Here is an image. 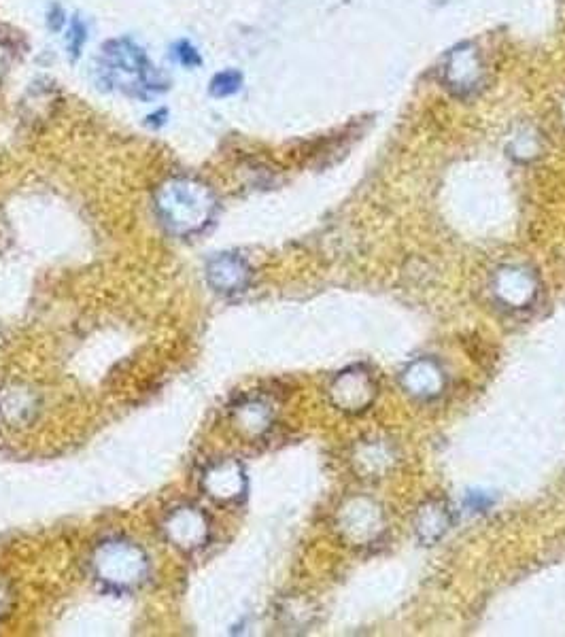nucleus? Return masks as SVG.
Segmentation results:
<instances>
[{
  "mask_svg": "<svg viewBox=\"0 0 565 637\" xmlns=\"http://www.w3.org/2000/svg\"><path fill=\"white\" fill-rule=\"evenodd\" d=\"M173 54H175V60L185 68H198L204 62L200 51L194 47L192 41H187V39H181L173 45Z\"/></svg>",
  "mask_w": 565,
  "mask_h": 637,
  "instance_id": "nucleus-13",
  "label": "nucleus"
},
{
  "mask_svg": "<svg viewBox=\"0 0 565 637\" xmlns=\"http://www.w3.org/2000/svg\"><path fill=\"white\" fill-rule=\"evenodd\" d=\"M11 406H17L13 421H20L22 415H26V417L32 415L30 408H34V400H32L30 393H26L22 389H13L5 395V400H3V408H11Z\"/></svg>",
  "mask_w": 565,
  "mask_h": 637,
  "instance_id": "nucleus-12",
  "label": "nucleus"
},
{
  "mask_svg": "<svg viewBox=\"0 0 565 637\" xmlns=\"http://www.w3.org/2000/svg\"><path fill=\"white\" fill-rule=\"evenodd\" d=\"M447 73L451 79V88H459L461 92H468L474 88L476 79L481 77V64H478L474 51L468 47L455 51L449 60Z\"/></svg>",
  "mask_w": 565,
  "mask_h": 637,
  "instance_id": "nucleus-8",
  "label": "nucleus"
},
{
  "mask_svg": "<svg viewBox=\"0 0 565 637\" xmlns=\"http://www.w3.org/2000/svg\"><path fill=\"white\" fill-rule=\"evenodd\" d=\"M5 606H7V589H5L3 580H0V616L5 614Z\"/></svg>",
  "mask_w": 565,
  "mask_h": 637,
  "instance_id": "nucleus-16",
  "label": "nucleus"
},
{
  "mask_svg": "<svg viewBox=\"0 0 565 637\" xmlns=\"http://www.w3.org/2000/svg\"><path fill=\"white\" fill-rule=\"evenodd\" d=\"M241 410L236 412V421L241 423L238 427L247 429V432H260V429H264L266 425V417H268V410L264 404L260 402H249V404H243L238 406Z\"/></svg>",
  "mask_w": 565,
  "mask_h": 637,
  "instance_id": "nucleus-10",
  "label": "nucleus"
},
{
  "mask_svg": "<svg viewBox=\"0 0 565 637\" xmlns=\"http://www.w3.org/2000/svg\"><path fill=\"white\" fill-rule=\"evenodd\" d=\"M105 77L117 88L128 90L132 96L147 98L151 94L166 92L170 83L164 81L145 51L130 39H113L105 45Z\"/></svg>",
  "mask_w": 565,
  "mask_h": 637,
  "instance_id": "nucleus-2",
  "label": "nucleus"
},
{
  "mask_svg": "<svg viewBox=\"0 0 565 637\" xmlns=\"http://www.w3.org/2000/svg\"><path fill=\"white\" fill-rule=\"evenodd\" d=\"M168 122V109H158L156 113H151V115H147V126L149 128H162L164 124Z\"/></svg>",
  "mask_w": 565,
  "mask_h": 637,
  "instance_id": "nucleus-15",
  "label": "nucleus"
},
{
  "mask_svg": "<svg viewBox=\"0 0 565 637\" xmlns=\"http://www.w3.org/2000/svg\"><path fill=\"white\" fill-rule=\"evenodd\" d=\"M202 487L217 502H234L245 495L247 478L236 461H217L202 474Z\"/></svg>",
  "mask_w": 565,
  "mask_h": 637,
  "instance_id": "nucleus-6",
  "label": "nucleus"
},
{
  "mask_svg": "<svg viewBox=\"0 0 565 637\" xmlns=\"http://www.w3.org/2000/svg\"><path fill=\"white\" fill-rule=\"evenodd\" d=\"M164 536L181 550H196L209 540V521L198 508H175L164 521Z\"/></svg>",
  "mask_w": 565,
  "mask_h": 637,
  "instance_id": "nucleus-4",
  "label": "nucleus"
},
{
  "mask_svg": "<svg viewBox=\"0 0 565 637\" xmlns=\"http://www.w3.org/2000/svg\"><path fill=\"white\" fill-rule=\"evenodd\" d=\"M372 381L366 372H342V376L334 383L332 395L340 398V406H345L342 410H351L349 406H366L372 398L364 393H357L359 389H372Z\"/></svg>",
  "mask_w": 565,
  "mask_h": 637,
  "instance_id": "nucleus-7",
  "label": "nucleus"
},
{
  "mask_svg": "<svg viewBox=\"0 0 565 637\" xmlns=\"http://www.w3.org/2000/svg\"><path fill=\"white\" fill-rule=\"evenodd\" d=\"M217 211L213 189L192 177H173L160 185L156 194V213L162 226L177 236H190L204 230Z\"/></svg>",
  "mask_w": 565,
  "mask_h": 637,
  "instance_id": "nucleus-1",
  "label": "nucleus"
},
{
  "mask_svg": "<svg viewBox=\"0 0 565 637\" xmlns=\"http://www.w3.org/2000/svg\"><path fill=\"white\" fill-rule=\"evenodd\" d=\"M64 43H66L68 56H71L73 60H79V56H81V51H83L85 43H88V26H85V24L79 20L77 15L73 17L71 24H68Z\"/></svg>",
  "mask_w": 565,
  "mask_h": 637,
  "instance_id": "nucleus-11",
  "label": "nucleus"
},
{
  "mask_svg": "<svg viewBox=\"0 0 565 637\" xmlns=\"http://www.w3.org/2000/svg\"><path fill=\"white\" fill-rule=\"evenodd\" d=\"M207 281L221 296L243 294L251 283V268L241 255L221 253L207 264Z\"/></svg>",
  "mask_w": 565,
  "mask_h": 637,
  "instance_id": "nucleus-5",
  "label": "nucleus"
},
{
  "mask_svg": "<svg viewBox=\"0 0 565 637\" xmlns=\"http://www.w3.org/2000/svg\"><path fill=\"white\" fill-rule=\"evenodd\" d=\"M241 88H243V75L234 71V68H230V71L217 73L209 83V92L213 98L234 96L236 92H241Z\"/></svg>",
  "mask_w": 565,
  "mask_h": 637,
  "instance_id": "nucleus-9",
  "label": "nucleus"
},
{
  "mask_svg": "<svg viewBox=\"0 0 565 637\" xmlns=\"http://www.w3.org/2000/svg\"><path fill=\"white\" fill-rule=\"evenodd\" d=\"M66 26V13L60 5H51L47 11V28L51 32H62Z\"/></svg>",
  "mask_w": 565,
  "mask_h": 637,
  "instance_id": "nucleus-14",
  "label": "nucleus"
},
{
  "mask_svg": "<svg viewBox=\"0 0 565 637\" xmlns=\"http://www.w3.org/2000/svg\"><path fill=\"white\" fill-rule=\"evenodd\" d=\"M96 578L117 591L141 587L149 576V559L134 542L113 538L102 542L92 555Z\"/></svg>",
  "mask_w": 565,
  "mask_h": 637,
  "instance_id": "nucleus-3",
  "label": "nucleus"
}]
</instances>
